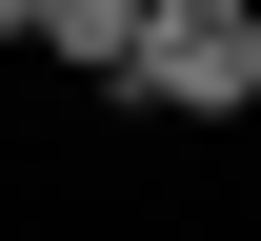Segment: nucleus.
<instances>
[{"mask_svg":"<svg viewBox=\"0 0 261 241\" xmlns=\"http://www.w3.org/2000/svg\"><path fill=\"white\" fill-rule=\"evenodd\" d=\"M20 40H40V61H81V81H121V40H141V0H40Z\"/></svg>","mask_w":261,"mask_h":241,"instance_id":"nucleus-2","label":"nucleus"},{"mask_svg":"<svg viewBox=\"0 0 261 241\" xmlns=\"http://www.w3.org/2000/svg\"><path fill=\"white\" fill-rule=\"evenodd\" d=\"M121 101H161V121H241V101H261V0H141Z\"/></svg>","mask_w":261,"mask_h":241,"instance_id":"nucleus-1","label":"nucleus"},{"mask_svg":"<svg viewBox=\"0 0 261 241\" xmlns=\"http://www.w3.org/2000/svg\"><path fill=\"white\" fill-rule=\"evenodd\" d=\"M20 20H40V0H0V40H20Z\"/></svg>","mask_w":261,"mask_h":241,"instance_id":"nucleus-3","label":"nucleus"}]
</instances>
